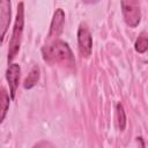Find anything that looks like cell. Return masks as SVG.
<instances>
[{"instance_id": "1", "label": "cell", "mask_w": 148, "mask_h": 148, "mask_svg": "<svg viewBox=\"0 0 148 148\" xmlns=\"http://www.w3.org/2000/svg\"><path fill=\"white\" fill-rule=\"evenodd\" d=\"M43 59L50 65H62L66 67H74V56L67 43L56 39L46 44L42 49Z\"/></svg>"}, {"instance_id": "2", "label": "cell", "mask_w": 148, "mask_h": 148, "mask_svg": "<svg viewBox=\"0 0 148 148\" xmlns=\"http://www.w3.org/2000/svg\"><path fill=\"white\" fill-rule=\"evenodd\" d=\"M23 27H24V5H23V2H20L17 5L16 18H15V23H14V28H13L12 38L9 42L8 61H12L20 50L22 35H23Z\"/></svg>"}, {"instance_id": "3", "label": "cell", "mask_w": 148, "mask_h": 148, "mask_svg": "<svg viewBox=\"0 0 148 148\" xmlns=\"http://www.w3.org/2000/svg\"><path fill=\"white\" fill-rule=\"evenodd\" d=\"M121 10L123 16L127 25L131 28H135L141 20L140 6L136 1H121Z\"/></svg>"}, {"instance_id": "4", "label": "cell", "mask_w": 148, "mask_h": 148, "mask_svg": "<svg viewBox=\"0 0 148 148\" xmlns=\"http://www.w3.org/2000/svg\"><path fill=\"white\" fill-rule=\"evenodd\" d=\"M77 43H79V50L82 57L88 58L91 53L92 47V38L91 34L87 27L86 23H81L77 30Z\"/></svg>"}, {"instance_id": "5", "label": "cell", "mask_w": 148, "mask_h": 148, "mask_svg": "<svg viewBox=\"0 0 148 148\" xmlns=\"http://www.w3.org/2000/svg\"><path fill=\"white\" fill-rule=\"evenodd\" d=\"M64 22H65V13L61 8H58L54 14H53V18L50 25V31L47 35V39L49 40H56L62 32L64 29Z\"/></svg>"}, {"instance_id": "6", "label": "cell", "mask_w": 148, "mask_h": 148, "mask_svg": "<svg viewBox=\"0 0 148 148\" xmlns=\"http://www.w3.org/2000/svg\"><path fill=\"white\" fill-rule=\"evenodd\" d=\"M20 74H21V68L18 64H10L7 68L6 72V79L8 81L9 86V92L10 97L14 98L16 94V89L18 87V81H20Z\"/></svg>"}, {"instance_id": "7", "label": "cell", "mask_w": 148, "mask_h": 148, "mask_svg": "<svg viewBox=\"0 0 148 148\" xmlns=\"http://www.w3.org/2000/svg\"><path fill=\"white\" fill-rule=\"evenodd\" d=\"M10 22V2L2 0L0 2V28H1V40H3L7 29Z\"/></svg>"}, {"instance_id": "8", "label": "cell", "mask_w": 148, "mask_h": 148, "mask_svg": "<svg viewBox=\"0 0 148 148\" xmlns=\"http://www.w3.org/2000/svg\"><path fill=\"white\" fill-rule=\"evenodd\" d=\"M38 80H39V68H38V66H34L31 68V71L29 72L28 76L24 79L23 87L25 89H30L38 82Z\"/></svg>"}, {"instance_id": "9", "label": "cell", "mask_w": 148, "mask_h": 148, "mask_svg": "<svg viewBox=\"0 0 148 148\" xmlns=\"http://www.w3.org/2000/svg\"><path fill=\"white\" fill-rule=\"evenodd\" d=\"M135 51L139 52V53H145L147 50H148V35H146L145 32H142L136 42H135Z\"/></svg>"}, {"instance_id": "10", "label": "cell", "mask_w": 148, "mask_h": 148, "mask_svg": "<svg viewBox=\"0 0 148 148\" xmlns=\"http://www.w3.org/2000/svg\"><path fill=\"white\" fill-rule=\"evenodd\" d=\"M8 108H9V96L6 89L2 87L1 88V121L5 119Z\"/></svg>"}, {"instance_id": "11", "label": "cell", "mask_w": 148, "mask_h": 148, "mask_svg": "<svg viewBox=\"0 0 148 148\" xmlns=\"http://www.w3.org/2000/svg\"><path fill=\"white\" fill-rule=\"evenodd\" d=\"M117 121H118V127L120 131H124L126 127V114L124 111V108L120 103L117 104Z\"/></svg>"}]
</instances>
